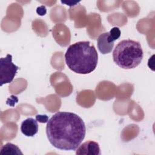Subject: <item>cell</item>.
<instances>
[{
	"label": "cell",
	"instance_id": "277c9868",
	"mask_svg": "<svg viewBox=\"0 0 155 155\" xmlns=\"http://www.w3.org/2000/svg\"><path fill=\"white\" fill-rule=\"evenodd\" d=\"M18 69L19 67L12 62L11 54H8L5 58H1L0 59V85L11 82Z\"/></svg>",
	"mask_w": 155,
	"mask_h": 155
},
{
	"label": "cell",
	"instance_id": "7a4b0ae2",
	"mask_svg": "<svg viewBox=\"0 0 155 155\" xmlns=\"http://www.w3.org/2000/svg\"><path fill=\"white\" fill-rule=\"evenodd\" d=\"M65 61L71 71L86 74L96 69L98 54L95 47L90 41H79L68 47L65 54Z\"/></svg>",
	"mask_w": 155,
	"mask_h": 155
},
{
	"label": "cell",
	"instance_id": "6da1fadb",
	"mask_svg": "<svg viewBox=\"0 0 155 155\" xmlns=\"http://www.w3.org/2000/svg\"><path fill=\"white\" fill-rule=\"evenodd\" d=\"M86 127L82 119L71 112L55 113L46 126L50 143L61 150H76L84 139Z\"/></svg>",
	"mask_w": 155,
	"mask_h": 155
},
{
	"label": "cell",
	"instance_id": "9c48e42d",
	"mask_svg": "<svg viewBox=\"0 0 155 155\" xmlns=\"http://www.w3.org/2000/svg\"><path fill=\"white\" fill-rule=\"evenodd\" d=\"M111 38L114 40H117L120 36V31L118 27H113L109 32Z\"/></svg>",
	"mask_w": 155,
	"mask_h": 155
},
{
	"label": "cell",
	"instance_id": "ba28073f",
	"mask_svg": "<svg viewBox=\"0 0 155 155\" xmlns=\"http://www.w3.org/2000/svg\"><path fill=\"white\" fill-rule=\"evenodd\" d=\"M0 154H23L21 150L16 145L12 143H7L4 145L0 151Z\"/></svg>",
	"mask_w": 155,
	"mask_h": 155
},
{
	"label": "cell",
	"instance_id": "3957f363",
	"mask_svg": "<svg viewBox=\"0 0 155 155\" xmlns=\"http://www.w3.org/2000/svg\"><path fill=\"white\" fill-rule=\"evenodd\" d=\"M143 56V53L140 44L131 39L120 41L113 52L114 62L124 69L136 68L142 62Z\"/></svg>",
	"mask_w": 155,
	"mask_h": 155
},
{
	"label": "cell",
	"instance_id": "5b68a950",
	"mask_svg": "<svg viewBox=\"0 0 155 155\" xmlns=\"http://www.w3.org/2000/svg\"><path fill=\"white\" fill-rule=\"evenodd\" d=\"M76 154L85 155H99L101 154L100 147L98 143L88 140L79 145L76 150Z\"/></svg>",
	"mask_w": 155,
	"mask_h": 155
},
{
	"label": "cell",
	"instance_id": "30bf717a",
	"mask_svg": "<svg viewBox=\"0 0 155 155\" xmlns=\"http://www.w3.org/2000/svg\"><path fill=\"white\" fill-rule=\"evenodd\" d=\"M36 120L41 123H45L48 122V117L47 115H37L36 116Z\"/></svg>",
	"mask_w": 155,
	"mask_h": 155
},
{
	"label": "cell",
	"instance_id": "8992f818",
	"mask_svg": "<svg viewBox=\"0 0 155 155\" xmlns=\"http://www.w3.org/2000/svg\"><path fill=\"white\" fill-rule=\"evenodd\" d=\"M21 131L26 136H34L38 131V124L36 120L31 117L24 120L21 124Z\"/></svg>",
	"mask_w": 155,
	"mask_h": 155
},
{
	"label": "cell",
	"instance_id": "52a82bcc",
	"mask_svg": "<svg viewBox=\"0 0 155 155\" xmlns=\"http://www.w3.org/2000/svg\"><path fill=\"white\" fill-rule=\"evenodd\" d=\"M109 32L101 34L97 39V44L99 51L102 54H107L111 52L114 43L110 42L108 39Z\"/></svg>",
	"mask_w": 155,
	"mask_h": 155
}]
</instances>
